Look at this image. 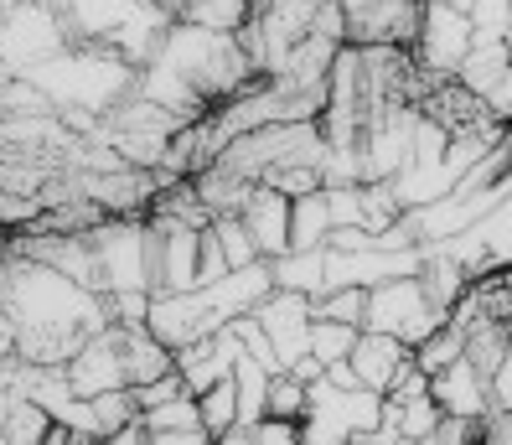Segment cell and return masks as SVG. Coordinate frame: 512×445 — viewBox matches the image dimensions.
<instances>
[{"mask_svg":"<svg viewBox=\"0 0 512 445\" xmlns=\"http://www.w3.org/2000/svg\"><path fill=\"white\" fill-rule=\"evenodd\" d=\"M0 311L16 326V358L37 368H68L73 352L114 321L94 285H78L73 275L26 254H11L0 270Z\"/></svg>","mask_w":512,"mask_h":445,"instance_id":"obj_1","label":"cell"},{"mask_svg":"<svg viewBox=\"0 0 512 445\" xmlns=\"http://www.w3.org/2000/svg\"><path fill=\"white\" fill-rule=\"evenodd\" d=\"M135 78L140 68L130 57H119L114 47H94V42H73L57 57H47L42 68L26 73V83L42 88V99L52 109H63L73 125H83V135H94L104 114L135 94Z\"/></svg>","mask_w":512,"mask_h":445,"instance_id":"obj_2","label":"cell"},{"mask_svg":"<svg viewBox=\"0 0 512 445\" xmlns=\"http://www.w3.org/2000/svg\"><path fill=\"white\" fill-rule=\"evenodd\" d=\"M47 6L68 21L73 42L114 47L119 57H130L135 68L150 63V52L161 47L166 26L176 21L156 0H47Z\"/></svg>","mask_w":512,"mask_h":445,"instance_id":"obj_3","label":"cell"},{"mask_svg":"<svg viewBox=\"0 0 512 445\" xmlns=\"http://www.w3.org/2000/svg\"><path fill=\"white\" fill-rule=\"evenodd\" d=\"M104 295H156V228L150 218H104L88 228Z\"/></svg>","mask_w":512,"mask_h":445,"instance_id":"obj_4","label":"cell"},{"mask_svg":"<svg viewBox=\"0 0 512 445\" xmlns=\"http://www.w3.org/2000/svg\"><path fill=\"white\" fill-rule=\"evenodd\" d=\"M182 130H187V120H176L171 109H161V104H150V99L130 94L125 104H114V109L104 114L88 140L109 145L119 161L156 171V166L171 156V145H176V135H182Z\"/></svg>","mask_w":512,"mask_h":445,"instance_id":"obj_5","label":"cell"},{"mask_svg":"<svg viewBox=\"0 0 512 445\" xmlns=\"http://www.w3.org/2000/svg\"><path fill=\"white\" fill-rule=\"evenodd\" d=\"M383 425V394L373 389H337L326 373L311 383V404L300 420V445H347Z\"/></svg>","mask_w":512,"mask_h":445,"instance_id":"obj_6","label":"cell"},{"mask_svg":"<svg viewBox=\"0 0 512 445\" xmlns=\"http://www.w3.org/2000/svg\"><path fill=\"white\" fill-rule=\"evenodd\" d=\"M63 47H73V32L47 0H16V6L0 16V73L6 78H26Z\"/></svg>","mask_w":512,"mask_h":445,"instance_id":"obj_7","label":"cell"},{"mask_svg":"<svg viewBox=\"0 0 512 445\" xmlns=\"http://www.w3.org/2000/svg\"><path fill=\"white\" fill-rule=\"evenodd\" d=\"M450 316L425 295V285H419V275H399V280H383L368 290V332H388L399 337L409 347H419L425 337H435L440 326Z\"/></svg>","mask_w":512,"mask_h":445,"instance_id":"obj_8","label":"cell"},{"mask_svg":"<svg viewBox=\"0 0 512 445\" xmlns=\"http://www.w3.org/2000/svg\"><path fill=\"white\" fill-rule=\"evenodd\" d=\"M476 42V26L466 11L445 6V0H425V16H419V37H414V63L435 73V78H456L466 52Z\"/></svg>","mask_w":512,"mask_h":445,"instance_id":"obj_9","label":"cell"},{"mask_svg":"<svg viewBox=\"0 0 512 445\" xmlns=\"http://www.w3.org/2000/svg\"><path fill=\"white\" fill-rule=\"evenodd\" d=\"M68 383L78 399H99L114 389H135L130 383V352H125V326L109 321L104 332H94L68 363Z\"/></svg>","mask_w":512,"mask_h":445,"instance_id":"obj_10","label":"cell"},{"mask_svg":"<svg viewBox=\"0 0 512 445\" xmlns=\"http://www.w3.org/2000/svg\"><path fill=\"white\" fill-rule=\"evenodd\" d=\"M445 249L461 259V270H466L471 280L497 275V270H512V197L497 202L487 218H476L466 233L445 239Z\"/></svg>","mask_w":512,"mask_h":445,"instance_id":"obj_11","label":"cell"},{"mask_svg":"<svg viewBox=\"0 0 512 445\" xmlns=\"http://www.w3.org/2000/svg\"><path fill=\"white\" fill-rule=\"evenodd\" d=\"M254 316H259V326L269 332V342H275L285 368H295L300 358H311V326H316V301H311V295L269 290L264 301L254 306Z\"/></svg>","mask_w":512,"mask_h":445,"instance_id":"obj_12","label":"cell"},{"mask_svg":"<svg viewBox=\"0 0 512 445\" xmlns=\"http://www.w3.org/2000/svg\"><path fill=\"white\" fill-rule=\"evenodd\" d=\"M150 228H156V295L197 290L202 228H182V223H150Z\"/></svg>","mask_w":512,"mask_h":445,"instance_id":"obj_13","label":"cell"},{"mask_svg":"<svg viewBox=\"0 0 512 445\" xmlns=\"http://www.w3.org/2000/svg\"><path fill=\"white\" fill-rule=\"evenodd\" d=\"M430 394H435V404L445 409V420H492V378L481 373L471 358H461V363H450V368H440L435 378H430Z\"/></svg>","mask_w":512,"mask_h":445,"instance_id":"obj_14","label":"cell"},{"mask_svg":"<svg viewBox=\"0 0 512 445\" xmlns=\"http://www.w3.org/2000/svg\"><path fill=\"white\" fill-rule=\"evenodd\" d=\"M409 363H414V347H409V342L388 337V332H368V326L357 332V347H352V373H357V383H363V389L388 394Z\"/></svg>","mask_w":512,"mask_h":445,"instance_id":"obj_15","label":"cell"},{"mask_svg":"<svg viewBox=\"0 0 512 445\" xmlns=\"http://www.w3.org/2000/svg\"><path fill=\"white\" fill-rule=\"evenodd\" d=\"M290 202H295V197H285V192H275V187H254V197L244 202V213H238V223L249 228L259 259L290 254Z\"/></svg>","mask_w":512,"mask_h":445,"instance_id":"obj_16","label":"cell"},{"mask_svg":"<svg viewBox=\"0 0 512 445\" xmlns=\"http://www.w3.org/2000/svg\"><path fill=\"white\" fill-rule=\"evenodd\" d=\"M331 233H337V218H331L326 187L300 192V197L290 202V249H326Z\"/></svg>","mask_w":512,"mask_h":445,"instance_id":"obj_17","label":"cell"},{"mask_svg":"<svg viewBox=\"0 0 512 445\" xmlns=\"http://www.w3.org/2000/svg\"><path fill=\"white\" fill-rule=\"evenodd\" d=\"M275 270V290H295V295H326L331 280H326V249H290L280 259H269Z\"/></svg>","mask_w":512,"mask_h":445,"instance_id":"obj_18","label":"cell"},{"mask_svg":"<svg viewBox=\"0 0 512 445\" xmlns=\"http://www.w3.org/2000/svg\"><path fill=\"white\" fill-rule=\"evenodd\" d=\"M254 16V0H187L176 21H192V26H207V32H228L238 37Z\"/></svg>","mask_w":512,"mask_h":445,"instance_id":"obj_19","label":"cell"},{"mask_svg":"<svg viewBox=\"0 0 512 445\" xmlns=\"http://www.w3.org/2000/svg\"><path fill=\"white\" fill-rule=\"evenodd\" d=\"M357 332H363V326H347V321H321V316H316V326H311V358H316L321 368H331V363H347V358H352V347H357Z\"/></svg>","mask_w":512,"mask_h":445,"instance_id":"obj_20","label":"cell"},{"mask_svg":"<svg viewBox=\"0 0 512 445\" xmlns=\"http://www.w3.org/2000/svg\"><path fill=\"white\" fill-rule=\"evenodd\" d=\"M461 358H466V332H461V326H450V321L440 326L435 337H425V342L414 347V363L425 368L430 378H435L440 368H450V363H461Z\"/></svg>","mask_w":512,"mask_h":445,"instance_id":"obj_21","label":"cell"},{"mask_svg":"<svg viewBox=\"0 0 512 445\" xmlns=\"http://www.w3.org/2000/svg\"><path fill=\"white\" fill-rule=\"evenodd\" d=\"M306 404H311V383H300L295 373H275L269 378V409L275 420H306Z\"/></svg>","mask_w":512,"mask_h":445,"instance_id":"obj_22","label":"cell"},{"mask_svg":"<svg viewBox=\"0 0 512 445\" xmlns=\"http://www.w3.org/2000/svg\"><path fill=\"white\" fill-rule=\"evenodd\" d=\"M140 425H145V430H197V425H202L197 394H176V399H166V404H156V409H145ZM202 430H207V425H202Z\"/></svg>","mask_w":512,"mask_h":445,"instance_id":"obj_23","label":"cell"},{"mask_svg":"<svg viewBox=\"0 0 512 445\" xmlns=\"http://www.w3.org/2000/svg\"><path fill=\"white\" fill-rule=\"evenodd\" d=\"M316 316H321V321H347V326H363V321H368V290H357V285L326 290V295H316Z\"/></svg>","mask_w":512,"mask_h":445,"instance_id":"obj_24","label":"cell"},{"mask_svg":"<svg viewBox=\"0 0 512 445\" xmlns=\"http://www.w3.org/2000/svg\"><path fill=\"white\" fill-rule=\"evenodd\" d=\"M197 409H202V425L213 430V435H223V430L238 420V383H233V378L213 383L207 394H197Z\"/></svg>","mask_w":512,"mask_h":445,"instance_id":"obj_25","label":"cell"},{"mask_svg":"<svg viewBox=\"0 0 512 445\" xmlns=\"http://www.w3.org/2000/svg\"><path fill=\"white\" fill-rule=\"evenodd\" d=\"M213 233H218V244H223V254H228L233 270H244V264H259V249H254L249 228L238 223V218H213Z\"/></svg>","mask_w":512,"mask_h":445,"instance_id":"obj_26","label":"cell"},{"mask_svg":"<svg viewBox=\"0 0 512 445\" xmlns=\"http://www.w3.org/2000/svg\"><path fill=\"white\" fill-rule=\"evenodd\" d=\"M476 37H512V0H481L471 11Z\"/></svg>","mask_w":512,"mask_h":445,"instance_id":"obj_27","label":"cell"},{"mask_svg":"<svg viewBox=\"0 0 512 445\" xmlns=\"http://www.w3.org/2000/svg\"><path fill=\"white\" fill-rule=\"evenodd\" d=\"M176 394H187L182 368L166 373V378H156V383H140V389H135V404H140V414H145V409H156V404H166V399H176Z\"/></svg>","mask_w":512,"mask_h":445,"instance_id":"obj_28","label":"cell"},{"mask_svg":"<svg viewBox=\"0 0 512 445\" xmlns=\"http://www.w3.org/2000/svg\"><path fill=\"white\" fill-rule=\"evenodd\" d=\"M254 445H300V420L264 414V420H254Z\"/></svg>","mask_w":512,"mask_h":445,"instance_id":"obj_29","label":"cell"},{"mask_svg":"<svg viewBox=\"0 0 512 445\" xmlns=\"http://www.w3.org/2000/svg\"><path fill=\"white\" fill-rule=\"evenodd\" d=\"M481 104H487V109L497 114V120L512 130V68H507V73H502V78L487 88V94H481Z\"/></svg>","mask_w":512,"mask_h":445,"instance_id":"obj_30","label":"cell"},{"mask_svg":"<svg viewBox=\"0 0 512 445\" xmlns=\"http://www.w3.org/2000/svg\"><path fill=\"white\" fill-rule=\"evenodd\" d=\"M150 445H213V430H145Z\"/></svg>","mask_w":512,"mask_h":445,"instance_id":"obj_31","label":"cell"},{"mask_svg":"<svg viewBox=\"0 0 512 445\" xmlns=\"http://www.w3.org/2000/svg\"><path fill=\"white\" fill-rule=\"evenodd\" d=\"M492 409H497V414L512 409V347H507V358H502L497 373H492Z\"/></svg>","mask_w":512,"mask_h":445,"instance_id":"obj_32","label":"cell"},{"mask_svg":"<svg viewBox=\"0 0 512 445\" xmlns=\"http://www.w3.org/2000/svg\"><path fill=\"white\" fill-rule=\"evenodd\" d=\"M445 6H456V11H466V16H471V11L481 6V0H445Z\"/></svg>","mask_w":512,"mask_h":445,"instance_id":"obj_33","label":"cell"},{"mask_svg":"<svg viewBox=\"0 0 512 445\" xmlns=\"http://www.w3.org/2000/svg\"><path fill=\"white\" fill-rule=\"evenodd\" d=\"M156 6H166V11L176 16V11H182V6H187V0H156Z\"/></svg>","mask_w":512,"mask_h":445,"instance_id":"obj_34","label":"cell"},{"mask_svg":"<svg viewBox=\"0 0 512 445\" xmlns=\"http://www.w3.org/2000/svg\"><path fill=\"white\" fill-rule=\"evenodd\" d=\"M11 6H16V0H0V16H6V11H11Z\"/></svg>","mask_w":512,"mask_h":445,"instance_id":"obj_35","label":"cell"},{"mask_svg":"<svg viewBox=\"0 0 512 445\" xmlns=\"http://www.w3.org/2000/svg\"><path fill=\"white\" fill-rule=\"evenodd\" d=\"M0 445H6V440H0Z\"/></svg>","mask_w":512,"mask_h":445,"instance_id":"obj_36","label":"cell"}]
</instances>
